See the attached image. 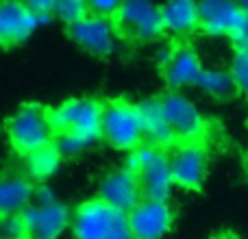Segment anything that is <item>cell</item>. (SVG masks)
Returning <instances> with one entry per match:
<instances>
[{"instance_id": "obj_13", "label": "cell", "mask_w": 248, "mask_h": 239, "mask_svg": "<svg viewBox=\"0 0 248 239\" xmlns=\"http://www.w3.org/2000/svg\"><path fill=\"white\" fill-rule=\"evenodd\" d=\"M70 37L96 57H107L118 48V26L113 20L98 15H87L83 22L70 29Z\"/></svg>"}, {"instance_id": "obj_12", "label": "cell", "mask_w": 248, "mask_h": 239, "mask_svg": "<svg viewBox=\"0 0 248 239\" xmlns=\"http://www.w3.org/2000/svg\"><path fill=\"white\" fill-rule=\"evenodd\" d=\"M31 239H61L68 228H72V215L63 202L52 205H31L22 213Z\"/></svg>"}, {"instance_id": "obj_7", "label": "cell", "mask_w": 248, "mask_h": 239, "mask_svg": "<svg viewBox=\"0 0 248 239\" xmlns=\"http://www.w3.org/2000/svg\"><path fill=\"white\" fill-rule=\"evenodd\" d=\"M124 215L126 213H120L109 205H105L103 200L94 198V200L78 205V209L72 215L70 231H72L74 239H109Z\"/></svg>"}, {"instance_id": "obj_19", "label": "cell", "mask_w": 248, "mask_h": 239, "mask_svg": "<svg viewBox=\"0 0 248 239\" xmlns=\"http://www.w3.org/2000/svg\"><path fill=\"white\" fill-rule=\"evenodd\" d=\"M61 157L59 148L55 144H48L44 148L35 150V152L26 154L24 161H22V167H24V174L29 176L33 183H39V185H46L52 176L59 172L61 167Z\"/></svg>"}, {"instance_id": "obj_26", "label": "cell", "mask_w": 248, "mask_h": 239, "mask_svg": "<svg viewBox=\"0 0 248 239\" xmlns=\"http://www.w3.org/2000/svg\"><path fill=\"white\" fill-rule=\"evenodd\" d=\"M26 4L39 15L42 24H46V22H50L55 17V2L52 0H33V2H26Z\"/></svg>"}, {"instance_id": "obj_3", "label": "cell", "mask_w": 248, "mask_h": 239, "mask_svg": "<svg viewBox=\"0 0 248 239\" xmlns=\"http://www.w3.org/2000/svg\"><path fill=\"white\" fill-rule=\"evenodd\" d=\"M50 113V124L55 128V135H81L92 141H98L103 137V113L105 105L94 98H74L65 100Z\"/></svg>"}, {"instance_id": "obj_10", "label": "cell", "mask_w": 248, "mask_h": 239, "mask_svg": "<svg viewBox=\"0 0 248 239\" xmlns=\"http://www.w3.org/2000/svg\"><path fill=\"white\" fill-rule=\"evenodd\" d=\"M198 9H201V30L209 37L235 39L248 22L240 2L231 0H205L198 4Z\"/></svg>"}, {"instance_id": "obj_29", "label": "cell", "mask_w": 248, "mask_h": 239, "mask_svg": "<svg viewBox=\"0 0 248 239\" xmlns=\"http://www.w3.org/2000/svg\"><path fill=\"white\" fill-rule=\"evenodd\" d=\"M240 7H242V11H244V15L248 17V0H244V2H240Z\"/></svg>"}, {"instance_id": "obj_9", "label": "cell", "mask_w": 248, "mask_h": 239, "mask_svg": "<svg viewBox=\"0 0 248 239\" xmlns=\"http://www.w3.org/2000/svg\"><path fill=\"white\" fill-rule=\"evenodd\" d=\"M161 107L172 133L176 139H181V144L196 141L205 133V118L189 96L181 91H170L161 98Z\"/></svg>"}, {"instance_id": "obj_2", "label": "cell", "mask_w": 248, "mask_h": 239, "mask_svg": "<svg viewBox=\"0 0 248 239\" xmlns=\"http://www.w3.org/2000/svg\"><path fill=\"white\" fill-rule=\"evenodd\" d=\"M52 137L55 128L50 124V113L44 111L39 105H24L7 122V139L22 157L48 144H55Z\"/></svg>"}, {"instance_id": "obj_14", "label": "cell", "mask_w": 248, "mask_h": 239, "mask_svg": "<svg viewBox=\"0 0 248 239\" xmlns=\"http://www.w3.org/2000/svg\"><path fill=\"white\" fill-rule=\"evenodd\" d=\"M42 26L39 15L24 2H2L0 4V39L7 46L22 44Z\"/></svg>"}, {"instance_id": "obj_20", "label": "cell", "mask_w": 248, "mask_h": 239, "mask_svg": "<svg viewBox=\"0 0 248 239\" xmlns=\"http://www.w3.org/2000/svg\"><path fill=\"white\" fill-rule=\"evenodd\" d=\"M198 90L211 98H229L233 91H237L231 70L224 68H205L201 81H198Z\"/></svg>"}, {"instance_id": "obj_25", "label": "cell", "mask_w": 248, "mask_h": 239, "mask_svg": "<svg viewBox=\"0 0 248 239\" xmlns=\"http://www.w3.org/2000/svg\"><path fill=\"white\" fill-rule=\"evenodd\" d=\"M120 7H122V2H113V0H94V2H90V13L116 22V15H118V11H120Z\"/></svg>"}, {"instance_id": "obj_4", "label": "cell", "mask_w": 248, "mask_h": 239, "mask_svg": "<svg viewBox=\"0 0 248 239\" xmlns=\"http://www.w3.org/2000/svg\"><path fill=\"white\" fill-rule=\"evenodd\" d=\"M103 139L111 148L124 150V152H133L141 144H146L140 107L126 100H113L105 105Z\"/></svg>"}, {"instance_id": "obj_1", "label": "cell", "mask_w": 248, "mask_h": 239, "mask_svg": "<svg viewBox=\"0 0 248 239\" xmlns=\"http://www.w3.org/2000/svg\"><path fill=\"white\" fill-rule=\"evenodd\" d=\"M124 167H128L140 176L146 198L168 202V198L172 196V189H174V179H172L170 170V159L163 150L150 144H141L140 148L128 152Z\"/></svg>"}, {"instance_id": "obj_21", "label": "cell", "mask_w": 248, "mask_h": 239, "mask_svg": "<svg viewBox=\"0 0 248 239\" xmlns=\"http://www.w3.org/2000/svg\"><path fill=\"white\" fill-rule=\"evenodd\" d=\"M87 15H90V2H83V0H59V2H55V17L63 24H68L70 29L77 26L78 22H83Z\"/></svg>"}, {"instance_id": "obj_16", "label": "cell", "mask_w": 248, "mask_h": 239, "mask_svg": "<svg viewBox=\"0 0 248 239\" xmlns=\"http://www.w3.org/2000/svg\"><path fill=\"white\" fill-rule=\"evenodd\" d=\"M140 107V116H141V126H144V139L146 144L155 146V148H174V133H172L170 124L166 120L161 107V98H148L144 103L137 105Z\"/></svg>"}, {"instance_id": "obj_27", "label": "cell", "mask_w": 248, "mask_h": 239, "mask_svg": "<svg viewBox=\"0 0 248 239\" xmlns=\"http://www.w3.org/2000/svg\"><path fill=\"white\" fill-rule=\"evenodd\" d=\"M52 202H57L52 187H48V185H39L37 192H35V205H52Z\"/></svg>"}, {"instance_id": "obj_18", "label": "cell", "mask_w": 248, "mask_h": 239, "mask_svg": "<svg viewBox=\"0 0 248 239\" xmlns=\"http://www.w3.org/2000/svg\"><path fill=\"white\" fill-rule=\"evenodd\" d=\"M161 17L163 30L174 37H185L201 29V9L196 2H189V0H172V2L161 4Z\"/></svg>"}, {"instance_id": "obj_5", "label": "cell", "mask_w": 248, "mask_h": 239, "mask_svg": "<svg viewBox=\"0 0 248 239\" xmlns=\"http://www.w3.org/2000/svg\"><path fill=\"white\" fill-rule=\"evenodd\" d=\"M116 26L122 30L128 39L148 44L159 39V35L166 33L163 30V17L161 7L146 0H128L122 2L120 11L116 15Z\"/></svg>"}, {"instance_id": "obj_30", "label": "cell", "mask_w": 248, "mask_h": 239, "mask_svg": "<svg viewBox=\"0 0 248 239\" xmlns=\"http://www.w3.org/2000/svg\"><path fill=\"white\" fill-rule=\"evenodd\" d=\"M216 239H235V237H233V235H218Z\"/></svg>"}, {"instance_id": "obj_15", "label": "cell", "mask_w": 248, "mask_h": 239, "mask_svg": "<svg viewBox=\"0 0 248 239\" xmlns=\"http://www.w3.org/2000/svg\"><path fill=\"white\" fill-rule=\"evenodd\" d=\"M202 72H205V68H202L198 52L189 46H181L174 50L172 61L163 68V78L172 87V91H179L183 87H198Z\"/></svg>"}, {"instance_id": "obj_6", "label": "cell", "mask_w": 248, "mask_h": 239, "mask_svg": "<svg viewBox=\"0 0 248 239\" xmlns=\"http://www.w3.org/2000/svg\"><path fill=\"white\" fill-rule=\"evenodd\" d=\"M144 198L146 196H144V189H141L140 176L124 165L111 170L109 174H105L98 185V200H103L111 209L126 213V215Z\"/></svg>"}, {"instance_id": "obj_11", "label": "cell", "mask_w": 248, "mask_h": 239, "mask_svg": "<svg viewBox=\"0 0 248 239\" xmlns=\"http://www.w3.org/2000/svg\"><path fill=\"white\" fill-rule=\"evenodd\" d=\"M172 222H174V213L166 200L144 198L128 213L133 239H163L170 233Z\"/></svg>"}, {"instance_id": "obj_28", "label": "cell", "mask_w": 248, "mask_h": 239, "mask_svg": "<svg viewBox=\"0 0 248 239\" xmlns=\"http://www.w3.org/2000/svg\"><path fill=\"white\" fill-rule=\"evenodd\" d=\"M233 42H235L237 48H244V50H248V22L244 24V29L240 30V35H237Z\"/></svg>"}, {"instance_id": "obj_17", "label": "cell", "mask_w": 248, "mask_h": 239, "mask_svg": "<svg viewBox=\"0 0 248 239\" xmlns=\"http://www.w3.org/2000/svg\"><path fill=\"white\" fill-rule=\"evenodd\" d=\"M35 185L26 174H7L0 183V211L2 215H22L35 200Z\"/></svg>"}, {"instance_id": "obj_22", "label": "cell", "mask_w": 248, "mask_h": 239, "mask_svg": "<svg viewBox=\"0 0 248 239\" xmlns=\"http://www.w3.org/2000/svg\"><path fill=\"white\" fill-rule=\"evenodd\" d=\"M96 141L87 139V137H81V135H72V133H65V135H57L55 139V146L59 148L61 157L63 159H72V157H78L83 154L87 148H92Z\"/></svg>"}, {"instance_id": "obj_8", "label": "cell", "mask_w": 248, "mask_h": 239, "mask_svg": "<svg viewBox=\"0 0 248 239\" xmlns=\"http://www.w3.org/2000/svg\"><path fill=\"white\" fill-rule=\"evenodd\" d=\"M174 185L187 192H196L202 187L207 176V152L196 141H183L174 146L168 154Z\"/></svg>"}, {"instance_id": "obj_24", "label": "cell", "mask_w": 248, "mask_h": 239, "mask_svg": "<svg viewBox=\"0 0 248 239\" xmlns=\"http://www.w3.org/2000/svg\"><path fill=\"white\" fill-rule=\"evenodd\" d=\"M2 239H31L22 215H7L2 220Z\"/></svg>"}, {"instance_id": "obj_23", "label": "cell", "mask_w": 248, "mask_h": 239, "mask_svg": "<svg viewBox=\"0 0 248 239\" xmlns=\"http://www.w3.org/2000/svg\"><path fill=\"white\" fill-rule=\"evenodd\" d=\"M229 70H231V76H233V81H235V90L240 91V94L248 96V50L237 48L231 59Z\"/></svg>"}]
</instances>
